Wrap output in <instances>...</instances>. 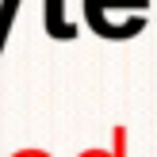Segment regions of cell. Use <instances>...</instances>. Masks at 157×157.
<instances>
[{
    "label": "cell",
    "mask_w": 157,
    "mask_h": 157,
    "mask_svg": "<svg viewBox=\"0 0 157 157\" xmlns=\"http://www.w3.org/2000/svg\"><path fill=\"white\" fill-rule=\"evenodd\" d=\"M150 0H84V15H88L92 31L104 38H111V15H130V12H146ZM138 19V15H130Z\"/></svg>",
    "instance_id": "6da1fadb"
},
{
    "label": "cell",
    "mask_w": 157,
    "mask_h": 157,
    "mask_svg": "<svg viewBox=\"0 0 157 157\" xmlns=\"http://www.w3.org/2000/svg\"><path fill=\"white\" fill-rule=\"evenodd\" d=\"M46 31L58 35V38H73L77 35V27L61 23V0H50V4H46Z\"/></svg>",
    "instance_id": "7a4b0ae2"
},
{
    "label": "cell",
    "mask_w": 157,
    "mask_h": 157,
    "mask_svg": "<svg viewBox=\"0 0 157 157\" xmlns=\"http://www.w3.org/2000/svg\"><path fill=\"white\" fill-rule=\"evenodd\" d=\"M15 8H19V0H4V4H0V46H4V31L12 27V19H15Z\"/></svg>",
    "instance_id": "3957f363"
}]
</instances>
